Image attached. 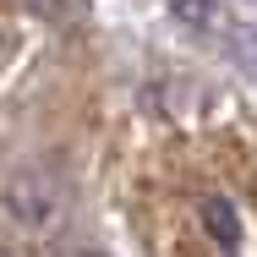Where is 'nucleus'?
<instances>
[{
    "label": "nucleus",
    "mask_w": 257,
    "mask_h": 257,
    "mask_svg": "<svg viewBox=\"0 0 257 257\" xmlns=\"http://www.w3.org/2000/svg\"><path fill=\"white\" fill-rule=\"evenodd\" d=\"M0 257H6V252H0Z\"/></svg>",
    "instance_id": "obj_3"
},
{
    "label": "nucleus",
    "mask_w": 257,
    "mask_h": 257,
    "mask_svg": "<svg viewBox=\"0 0 257 257\" xmlns=\"http://www.w3.org/2000/svg\"><path fill=\"white\" fill-rule=\"evenodd\" d=\"M6 208L28 230H55L60 224V208H66V192L55 186L44 170H22V175L6 181Z\"/></svg>",
    "instance_id": "obj_1"
},
{
    "label": "nucleus",
    "mask_w": 257,
    "mask_h": 257,
    "mask_svg": "<svg viewBox=\"0 0 257 257\" xmlns=\"http://www.w3.org/2000/svg\"><path fill=\"white\" fill-rule=\"evenodd\" d=\"M203 213H208V230H213V235H224V241L235 246V219H230V203H213V197H208Z\"/></svg>",
    "instance_id": "obj_2"
}]
</instances>
